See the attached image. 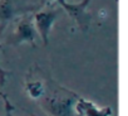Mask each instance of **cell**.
<instances>
[{"label":"cell","instance_id":"cell-1","mask_svg":"<svg viewBox=\"0 0 128 116\" xmlns=\"http://www.w3.org/2000/svg\"><path fill=\"white\" fill-rule=\"evenodd\" d=\"M78 96L66 88H59L44 97L45 110L52 116H73L74 103Z\"/></svg>","mask_w":128,"mask_h":116},{"label":"cell","instance_id":"cell-2","mask_svg":"<svg viewBox=\"0 0 128 116\" xmlns=\"http://www.w3.org/2000/svg\"><path fill=\"white\" fill-rule=\"evenodd\" d=\"M58 15H59V10L56 9H43L38 12L33 18L36 33L39 34L44 45H48L49 43V35L54 23L58 19Z\"/></svg>","mask_w":128,"mask_h":116},{"label":"cell","instance_id":"cell-3","mask_svg":"<svg viewBox=\"0 0 128 116\" xmlns=\"http://www.w3.org/2000/svg\"><path fill=\"white\" fill-rule=\"evenodd\" d=\"M55 3H58L64 10H66L79 25L82 30H87L90 24V14L88 13V5L90 3V0H82L78 4H69L67 3V0H54Z\"/></svg>","mask_w":128,"mask_h":116},{"label":"cell","instance_id":"cell-4","mask_svg":"<svg viewBox=\"0 0 128 116\" xmlns=\"http://www.w3.org/2000/svg\"><path fill=\"white\" fill-rule=\"evenodd\" d=\"M36 35H38V33H36L33 18H24L16 25V29L13 35V43L14 44L29 43L34 47Z\"/></svg>","mask_w":128,"mask_h":116},{"label":"cell","instance_id":"cell-5","mask_svg":"<svg viewBox=\"0 0 128 116\" xmlns=\"http://www.w3.org/2000/svg\"><path fill=\"white\" fill-rule=\"evenodd\" d=\"M76 112L78 116H112L110 107H99L94 102L78 97L76 101Z\"/></svg>","mask_w":128,"mask_h":116},{"label":"cell","instance_id":"cell-6","mask_svg":"<svg viewBox=\"0 0 128 116\" xmlns=\"http://www.w3.org/2000/svg\"><path fill=\"white\" fill-rule=\"evenodd\" d=\"M26 92H28V95L32 98L36 100V98H39V97L43 96V93H44V86H43V83L40 81H30L26 85Z\"/></svg>","mask_w":128,"mask_h":116},{"label":"cell","instance_id":"cell-7","mask_svg":"<svg viewBox=\"0 0 128 116\" xmlns=\"http://www.w3.org/2000/svg\"><path fill=\"white\" fill-rule=\"evenodd\" d=\"M0 98L4 101V105H5V110H6L8 116H13V115H12V111L14 110V106H13V103L9 101V97H8L4 92H0Z\"/></svg>","mask_w":128,"mask_h":116},{"label":"cell","instance_id":"cell-8","mask_svg":"<svg viewBox=\"0 0 128 116\" xmlns=\"http://www.w3.org/2000/svg\"><path fill=\"white\" fill-rule=\"evenodd\" d=\"M8 76H9V72H6L2 66H0V86H4L5 85Z\"/></svg>","mask_w":128,"mask_h":116}]
</instances>
